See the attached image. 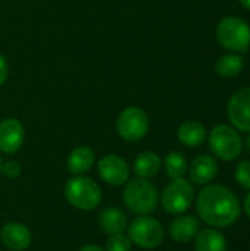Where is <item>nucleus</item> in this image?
I'll return each mask as SVG.
<instances>
[{"label":"nucleus","instance_id":"f257e3e1","mask_svg":"<svg viewBox=\"0 0 250 251\" xmlns=\"http://www.w3.org/2000/svg\"><path fill=\"white\" fill-rule=\"evenodd\" d=\"M199 218L212 228L231 226L242 213V206L236 194L225 185L211 184L200 190L196 199Z\"/></svg>","mask_w":250,"mask_h":251},{"label":"nucleus","instance_id":"f03ea898","mask_svg":"<svg viewBox=\"0 0 250 251\" xmlns=\"http://www.w3.org/2000/svg\"><path fill=\"white\" fill-rule=\"evenodd\" d=\"M124 203L136 215H150L158 209L159 193L156 187L144 178L128 179L124 188Z\"/></svg>","mask_w":250,"mask_h":251},{"label":"nucleus","instance_id":"7ed1b4c3","mask_svg":"<svg viewBox=\"0 0 250 251\" xmlns=\"http://www.w3.org/2000/svg\"><path fill=\"white\" fill-rule=\"evenodd\" d=\"M65 197L75 209L88 212L94 210L102 201L100 187L88 176L75 175L65 185Z\"/></svg>","mask_w":250,"mask_h":251},{"label":"nucleus","instance_id":"20e7f679","mask_svg":"<svg viewBox=\"0 0 250 251\" xmlns=\"http://www.w3.org/2000/svg\"><path fill=\"white\" fill-rule=\"evenodd\" d=\"M220 44L233 53H246L250 47V26L239 16H227L217 26Z\"/></svg>","mask_w":250,"mask_h":251},{"label":"nucleus","instance_id":"39448f33","mask_svg":"<svg viewBox=\"0 0 250 251\" xmlns=\"http://www.w3.org/2000/svg\"><path fill=\"white\" fill-rule=\"evenodd\" d=\"M127 232L131 243L146 250L159 247L165 237L162 224L149 215H141L131 221V224H128Z\"/></svg>","mask_w":250,"mask_h":251},{"label":"nucleus","instance_id":"423d86ee","mask_svg":"<svg viewBox=\"0 0 250 251\" xmlns=\"http://www.w3.org/2000/svg\"><path fill=\"white\" fill-rule=\"evenodd\" d=\"M208 144L211 151L215 154V157L224 162H231L237 159L243 150V141L239 132L233 126L224 124L217 125L211 131Z\"/></svg>","mask_w":250,"mask_h":251},{"label":"nucleus","instance_id":"0eeeda50","mask_svg":"<svg viewBox=\"0 0 250 251\" xmlns=\"http://www.w3.org/2000/svg\"><path fill=\"white\" fill-rule=\"evenodd\" d=\"M194 200V187L186 178L172 179L161 194V204L169 215H181L190 209Z\"/></svg>","mask_w":250,"mask_h":251},{"label":"nucleus","instance_id":"6e6552de","mask_svg":"<svg viewBox=\"0 0 250 251\" xmlns=\"http://www.w3.org/2000/svg\"><path fill=\"white\" fill-rule=\"evenodd\" d=\"M149 116L139 106L125 107L116 119V132L128 143L140 141L149 131Z\"/></svg>","mask_w":250,"mask_h":251},{"label":"nucleus","instance_id":"1a4fd4ad","mask_svg":"<svg viewBox=\"0 0 250 251\" xmlns=\"http://www.w3.org/2000/svg\"><path fill=\"white\" fill-rule=\"evenodd\" d=\"M227 115L231 125L242 131L250 132V87L237 90L227 106Z\"/></svg>","mask_w":250,"mask_h":251},{"label":"nucleus","instance_id":"9d476101","mask_svg":"<svg viewBox=\"0 0 250 251\" xmlns=\"http://www.w3.org/2000/svg\"><path fill=\"white\" fill-rule=\"evenodd\" d=\"M97 172L100 178L112 185L119 187L130 179V166L127 160L118 154H106L97 162Z\"/></svg>","mask_w":250,"mask_h":251},{"label":"nucleus","instance_id":"9b49d317","mask_svg":"<svg viewBox=\"0 0 250 251\" xmlns=\"http://www.w3.org/2000/svg\"><path fill=\"white\" fill-rule=\"evenodd\" d=\"M25 140V129L21 121L7 118L0 122V151L15 154L21 150Z\"/></svg>","mask_w":250,"mask_h":251},{"label":"nucleus","instance_id":"f8f14e48","mask_svg":"<svg viewBox=\"0 0 250 251\" xmlns=\"http://www.w3.org/2000/svg\"><path fill=\"white\" fill-rule=\"evenodd\" d=\"M190 181L196 185H206L212 182L218 175V162L211 154L196 156L189 168Z\"/></svg>","mask_w":250,"mask_h":251},{"label":"nucleus","instance_id":"ddd939ff","mask_svg":"<svg viewBox=\"0 0 250 251\" xmlns=\"http://www.w3.org/2000/svg\"><path fill=\"white\" fill-rule=\"evenodd\" d=\"M1 243L12 251H24L31 246L32 235L28 226L19 222H9L0 229Z\"/></svg>","mask_w":250,"mask_h":251},{"label":"nucleus","instance_id":"4468645a","mask_svg":"<svg viewBox=\"0 0 250 251\" xmlns=\"http://www.w3.org/2000/svg\"><path fill=\"white\" fill-rule=\"evenodd\" d=\"M200 231V222L192 215H183L175 218L169 224V235L180 244L190 243L196 238Z\"/></svg>","mask_w":250,"mask_h":251},{"label":"nucleus","instance_id":"2eb2a0df","mask_svg":"<svg viewBox=\"0 0 250 251\" xmlns=\"http://www.w3.org/2000/svg\"><path fill=\"white\" fill-rule=\"evenodd\" d=\"M99 228L108 234V235H115V234H122L128 228V218L127 215L118 209V207H108L105 209L97 219Z\"/></svg>","mask_w":250,"mask_h":251},{"label":"nucleus","instance_id":"dca6fc26","mask_svg":"<svg viewBox=\"0 0 250 251\" xmlns=\"http://www.w3.org/2000/svg\"><path fill=\"white\" fill-rule=\"evenodd\" d=\"M94 160H96V154L91 147L78 146L69 153L66 160V168L72 175H84L91 169Z\"/></svg>","mask_w":250,"mask_h":251},{"label":"nucleus","instance_id":"f3484780","mask_svg":"<svg viewBox=\"0 0 250 251\" xmlns=\"http://www.w3.org/2000/svg\"><path fill=\"white\" fill-rule=\"evenodd\" d=\"M178 140L183 146L190 147V149H196L200 147L205 141H206V129L205 126L197 122V121H187L183 122L178 128Z\"/></svg>","mask_w":250,"mask_h":251},{"label":"nucleus","instance_id":"a211bd4d","mask_svg":"<svg viewBox=\"0 0 250 251\" xmlns=\"http://www.w3.org/2000/svg\"><path fill=\"white\" fill-rule=\"evenodd\" d=\"M196 251H227V238L222 232L214 228H206L199 231L194 238Z\"/></svg>","mask_w":250,"mask_h":251},{"label":"nucleus","instance_id":"6ab92c4d","mask_svg":"<svg viewBox=\"0 0 250 251\" xmlns=\"http://www.w3.org/2000/svg\"><path fill=\"white\" fill-rule=\"evenodd\" d=\"M161 168H162V160L153 151H143V153H140L136 157L134 165H133L134 174L139 178H144V179H150L155 175H158Z\"/></svg>","mask_w":250,"mask_h":251},{"label":"nucleus","instance_id":"aec40b11","mask_svg":"<svg viewBox=\"0 0 250 251\" xmlns=\"http://www.w3.org/2000/svg\"><path fill=\"white\" fill-rule=\"evenodd\" d=\"M245 68V59L240 54L230 53L221 56L215 63V71L222 78H234Z\"/></svg>","mask_w":250,"mask_h":251},{"label":"nucleus","instance_id":"412c9836","mask_svg":"<svg viewBox=\"0 0 250 251\" xmlns=\"http://www.w3.org/2000/svg\"><path fill=\"white\" fill-rule=\"evenodd\" d=\"M164 168L167 175L171 179H177V178H184L186 172L189 171V162L186 159V156L180 151H171L167 154L165 160H164Z\"/></svg>","mask_w":250,"mask_h":251},{"label":"nucleus","instance_id":"4be33fe9","mask_svg":"<svg viewBox=\"0 0 250 251\" xmlns=\"http://www.w3.org/2000/svg\"><path fill=\"white\" fill-rule=\"evenodd\" d=\"M131 246L133 243L127 234H115L109 235L105 251H131Z\"/></svg>","mask_w":250,"mask_h":251},{"label":"nucleus","instance_id":"5701e85b","mask_svg":"<svg viewBox=\"0 0 250 251\" xmlns=\"http://www.w3.org/2000/svg\"><path fill=\"white\" fill-rule=\"evenodd\" d=\"M236 181L242 188L250 190V160H242L237 165V168H236Z\"/></svg>","mask_w":250,"mask_h":251},{"label":"nucleus","instance_id":"b1692460","mask_svg":"<svg viewBox=\"0 0 250 251\" xmlns=\"http://www.w3.org/2000/svg\"><path fill=\"white\" fill-rule=\"evenodd\" d=\"M21 172H22V168H21L19 162H16V160H6L1 165V174L6 178L15 179L21 175Z\"/></svg>","mask_w":250,"mask_h":251},{"label":"nucleus","instance_id":"393cba45","mask_svg":"<svg viewBox=\"0 0 250 251\" xmlns=\"http://www.w3.org/2000/svg\"><path fill=\"white\" fill-rule=\"evenodd\" d=\"M7 75H9V66H7V62H6L4 56L0 53V87L6 82Z\"/></svg>","mask_w":250,"mask_h":251},{"label":"nucleus","instance_id":"a878e982","mask_svg":"<svg viewBox=\"0 0 250 251\" xmlns=\"http://www.w3.org/2000/svg\"><path fill=\"white\" fill-rule=\"evenodd\" d=\"M80 251H105V250H103V249H100L99 246L88 244V246H84L83 249H80Z\"/></svg>","mask_w":250,"mask_h":251},{"label":"nucleus","instance_id":"bb28decb","mask_svg":"<svg viewBox=\"0 0 250 251\" xmlns=\"http://www.w3.org/2000/svg\"><path fill=\"white\" fill-rule=\"evenodd\" d=\"M243 207H245V212H246V215L249 216V219H250V193L246 196V199H245V204H243Z\"/></svg>","mask_w":250,"mask_h":251},{"label":"nucleus","instance_id":"cd10ccee","mask_svg":"<svg viewBox=\"0 0 250 251\" xmlns=\"http://www.w3.org/2000/svg\"><path fill=\"white\" fill-rule=\"evenodd\" d=\"M239 1H240V4L243 7H246L248 10H250V0H239Z\"/></svg>","mask_w":250,"mask_h":251},{"label":"nucleus","instance_id":"c85d7f7f","mask_svg":"<svg viewBox=\"0 0 250 251\" xmlns=\"http://www.w3.org/2000/svg\"><path fill=\"white\" fill-rule=\"evenodd\" d=\"M246 147H248V150L250 151V132L249 135H248V138H246Z\"/></svg>","mask_w":250,"mask_h":251},{"label":"nucleus","instance_id":"c756f323","mask_svg":"<svg viewBox=\"0 0 250 251\" xmlns=\"http://www.w3.org/2000/svg\"><path fill=\"white\" fill-rule=\"evenodd\" d=\"M1 165H3V160H1V156H0V172H1Z\"/></svg>","mask_w":250,"mask_h":251}]
</instances>
